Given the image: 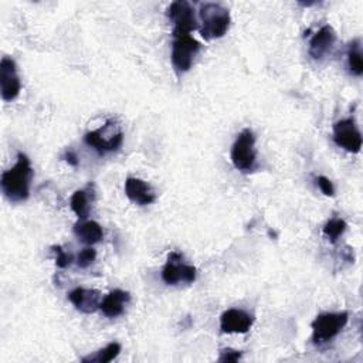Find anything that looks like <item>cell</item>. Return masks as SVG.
Listing matches in <instances>:
<instances>
[{
  "mask_svg": "<svg viewBox=\"0 0 363 363\" xmlns=\"http://www.w3.org/2000/svg\"><path fill=\"white\" fill-rule=\"evenodd\" d=\"M33 179V169L28 157L24 153L17 155L16 164L3 172L0 186L7 200L13 203H21L28 199L30 184Z\"/></svg>",
  "mask_w": 363,
  "mask_h": 363,
  "instance_id": "1",
  "label": "cell"
},
{
  "mask_svg": "<svg viewBox=\"0 0 363 363\" xmlns=\"http://www.w3.org/2000/svg\"><path fill=\"white\" fill-rule=\"evenodd\" d=\"M200 34L206 40L220 38L230 26V13L221 4L204 3L200 7Z\"/></svg>",
  "mask_w": 363,
  "mask_h": 363,
  "instance_id": "2",
  "label": "cell"
},
{
  "mask_svg": "<svg viewBox=\"0 0 363 363\" xmlns=\"http://www.w3.org/2000/svg\"><path fill=\"white\" fill-rule=\"evenodd\" d=\"M347 312H326L320 313L312 322V340L315 345H322L332 340L347 323Z\"/></svg>",
  "mask_w": 363,
  "mask_h": 363,
  "instance_id": "3",
  "label": "cell"
},
{
  "mask_svg": "<svg viewBox=\"0 0 363 363\" xmlns=\"http://www.w3.org/2000/svg\"><path fill=\"white\" fill-rule=\"evenodd\" d=\"M231 162L241 172H252L255 167V138L251 129H244L231 147Z\"/></svg>",
  "mask_w": 363,
  "mask_h": 363,
  "instance_id": "4",
  "label": "cell"
},
{
  "mask_svg": "<svg viewBox=\"0 0 363 363\" xmlns=\"http://www.w3.org/2000/svg\"><path fill=\"white\" fill-rule=\"evenodd\" d=\"M200 47V43L194 40L190 34L173 35L172 64L177 72H186L190 69Z\"/></svg>",
  "mask_w": 363,
  "mask_h": 363,
  "instance_id": "5",
  "label": "cell"
},
{
  "mask_svg": "<svg viewBox=\"0 0 363 363\" xmlns=\"http://www.w3.org/2000/svg\"><path fill=\"white\" fill-rule=\"evenodd\" d=\"M162 279L167 285H177L179 282H193L196 279V268L183 262V255L173 251L167 255V261L162 269Z\"/></svg>",
  "mask_w": 363,
  "mask_h": 363,
  "instance_id": "6",
  "label": "cell"
},
{
  "mask_svg": "<svg viewBox=\"0 0 363 363\" xmlns=\"http://www.w3.org/2000/svg\"><path fill=\"white\" fill-rule=\"evenodd\" d=\"M167 17L173 23V35L190 34L197 27L194 9L186 0L173 1L167 7Z\"/></svg>",
  "mask_w": 363,
  "mask_h": 363,
  "instance_id": "7",
  "label": "cell"
},
{
  "mask_svg": "<svg viewBox=\"0 0 363 363\" xmlns=\"http://www.w3.org/2000/svg\"><path fill=\"white\" fill-rule=\"evenodd\" d=\"M333 140L339 147L350 153L360 152L362 135L352 118L340 119L333 125Z\"/></svg>",
  "mask_w": 363,
  "mask_h": 363,
  "instance_id": "8",
  "label": "cell"
},
{
  "mask_svg": "<svg viewBox=\"0 0 363 363\" xmlns=\"http://www.w3.org/2000/svg\"><path fill=\"white\" fill-rule=\"evenodd\" d=\"M21 82L17 74V67L13 58L3 57L0 61V94L3 101H13L18 96Z\"/></svg>",
  "mask_w": 363,
  "mask_h": 363,
  "instance_id": "9",
  "label": "cell"
},
{
  "mask_svg": "<svg viewBox=\"0 0 363 363\" xmlns=\"http://www.w3.org/2000/svg\"><path fill=\"white\" fill-rule=\"evenodd\" d=\"M254 323V316L242 309H227L220 318V328L224 333H245Z\"/></svg>",
  "mask_w": 363,
  "mask_h": 363,
  "instance_id": "10",
  "label": "cell"
},
{
  "mask_svg": "<svg viewBox=\"0 0 363 363\" xmlns=\"http://www.w3.org/2000/svg\"><path fill=\"white\" fill-rule=\"evenodd\" d=\"M336 40L335 31L330 26L320 27L309 41V54L313 60H322L333 47Z\"/></svg>",
  "mask_w": 363,
  "mask_h": 363,
  "instance_id": "11",
  "label": "cell"
},
{
  "mask_svg": "<svg viewBox=\"0 0 363 363\" xmlns=\"http://www.w3.org/2000/svg\"><path fill=\"white\" fill-rule=\"evenodd\" d=\"M68 299L82 313H94L101 305V294L95 289L75 288L68 294Z\"/></svg>",
  "mask_w": 363,
  "mask_h": 363,
  "instance_id": "12",
  "label": "cell"
},
{
  "mask_svg": "<svg viewBox=\"0 0 363 363\" xmlns=\"http://www.w3.org/2000/svg\"><path fill=\"white\" fill-rule=\"evenodd\" d=\"M125 194L129 200L139 206L152 204L156 199L155 191L152 187L142 179L138 177H128L125 182Z\"/></svg>",
  "mask_w": 363,
  "mask_h": 363,
  "instance_id": "13",
  "label": "cell"
},
{
  "mask_svg": "<svg viewBox=\"0 0 363 363\" xmlns=\"http://www.w3.org/2000/svg\"><path fill=\"white\" fill-rule=\"evenodd\" d=\"M129 299H130L129 292L122 291V289H113L101 301L99 309L102 311V313L105 316L116 318V316L122 315L125 305L129 302Z\"/></svg>",
  "mask_w": 363,
  "mask_h": 363,
  "instance_id": "14",
  "label": "cell"
},
{
  "mask_svg": "<svg viewBox=\"0 0 363 363\" xmlns=\"http://www.w3.org/2000/svg\"><path fill=\"white\" fill-rule=\"evenodd\" d=\"M84 140L88 146H92L95 150H98L99 153H105V152H111V150H116L123 140V133L118 132L113 138L106 139L101 135L99 130H92V132H86L84 136Z\"/></svg>",
  "mask_w": 363,
  "mask_h": 363,
  "instance_id": "15",
  "label": "cell"
},
{
  "mask_svg": "<svg viewBox=\"0 0 363 363\" xmlns=\"http://www.w3.org/2000/svg\"><path fill=\"white\" fill-rule=\"evenodd\" d=\"M74 234L81 242L88 245L96 244L104 238L102 227L96 221H89V220H79L78 223H75Z\"/></svg>",
  "mask_w": 363,
  "mask_h": 363,
  "instance_id": "16",
  "label": "cell"
},
{
  "mask_svg": "<svg viewBox=\"0 0 363 363\" xmlns=\"http://www.w3.org/2000/svg\"><path fill=\"white\" fill-rule=\"evenodd\" d=\"M121 352V345L118 342H112L106 345L104 349L98 350L95 354H89L86 357H82L84 363H108L113 360Z\"/></svg>",
  "mask_w": 363,
  "mask_h": 363,
  "instance_id": "17",
  "label": "cell"
},
{
  "mask_svg": "<svg viewBox=\"0 0 363 363\" xmlns=\"http://www.w3.org/2000/svg\"><path fill=\"white\" fill-rule=\"evenodd\" d=\"M89 196L86 190H77L71 196V208L79 220H86L89 214Z\"/></svg>",
  "mask_w": 363,
  "mask_h": 363,
  "instance_id": "18",
  "label": "cell"
},
{
  "mask_svg": "<svg viewBox=\"0 0 363 363\" xmlns=\"http://www.w3.org/2000/svg\"><path fill=\"white\" fill-rule=\"evenodd\" d=\"M347 65L353 75L360 77L363 74V60H362V52L359 47V40H354L350 44V48L347 52Z\"/></svg>",
  "mask_w": 363,
  "mask_h": 363,
  "instance_id": "19",
  "label": "cell"
},
{
  "mask_svg": "<svg viewBox=\"0 0 363 363\" xmlns=\"http://www.w3.org/2000/svg\"><path fill=\"white\" fill-rule=\"evenodd\" d=\"M346 230V221L342 218H330L325 225H323V234L335 242Z\"/></svg>",
  "mask_w": 363,
  "mask_h": 363,
  "instance_id": "20",
  "label": "cell"
},
{
  "mask_svg": "<svg viewBox=\"0 0 363 363\" xmlns=\"http://www.w3.org/2000/svg\"><path fill=\"white\" fill-rule=\"evenodd\" d=\"M95 258H96V251L94 248L88 247V248H84L82 251H79L75 262L79 268H88L95 261Z\"/></svg>",
  "mask_w": 363,
  "mask_h": 363,
  "instance_id": "21",
  "label": "cell"
},
{
  "mask_svg": "<svg viewBox=\"0 0 363 363\" xmlns=\"http://www.w3.org/2000/svg\"><path fill=\"white\" fill-rule=\"evenodd\" d=\"M52 251L55 252V264L58 268H67L71 261H72V257L69 254H67L61 245H54L52 247Z\"/></svg>",
  "mask_w": 363,
  "mask_h": 363,
  "instance_id": "22",
  "label": "cell"
},
{
  "mask_svg": "<svg viewBox=\"0 0 363 363\" xmlns=\"http://www.w3.org/2000/svg\"><path fill=\"white\" fill-rule=\"evenodd\" d=\"M316 182H318V186H319L320 191H322L325 196H333V194H335V187H333L332 182H330L328 177L319 176V177L316 179Z\"/></svg>",
  "mask_w": 363,
  "mask_h": 363,
  "instance_id": "23",
  "label": "cell"
},
{
  "mask_svg": "<svg viewBox=\"0 0 363 363\" xmlns=\"http://www.w3.org/2000/svg\"><path fill=\"white\" fill-rule=\"evenodd\" d=\"M240 359H241V352L233 350V349H224L221 350L218 362H237Z\"/></svg>",
  "mask_w": 363,
  "mask_h": 363,
  "instance_id": "24",
  "label": "cell"
},
{
  "mask_svg": "<svg viewBox=\"0 0 363 363\" xmlns=\"http://www.w3.org/2000/svg\"><path fill=\"white\" fill-rule=\"evenodd\" d=\"M64 159L68 162V164L71 166H77L78 164V157L77 155L72 152V150H67L65 155H64Z\"/></svg>",
  "mask_w": 363,
  "mask_h": 363,
  "instance_id": "25",
  "label": "cell"
}]
</instances>
